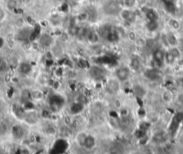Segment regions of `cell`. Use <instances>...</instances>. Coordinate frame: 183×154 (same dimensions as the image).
Segmentation results:
<instances>
[{"mask_svg": "<svg viewBox=\"0 0 183 154\" xmlns=\"http://www.w3.org/2000/svg\"><path fill=\"white\" fill-rule=\"evenodd\" d=\"M145 75L147 77L149 80L152 81H156L159 78H161V75L160 72L157 69H147L145 73Z\"/></svg>", "mask_w": 183, "mask_h": 154, "instance_id": "cell-7", "label": "cell"}, {"mask_svg": "<svg viewBox=\"0 0 183 154\" xmlns=\"http://www.w3.org/2000/svg\"><path fill=\"white\" fill-rule=\"evenodd\" d=\"M134 92H135L137 96L142 97V96H144V94H145V90H144V88H143L142 86H140V85H136V86L134 87Z\"/></svg>", "mask_w": 183, "mask_h": 154, "instance_id": "cell-16", "label": "cell"}, {"mask_svg": "<svg viewBox=\"0 0 183 154\" xmlns=\"http://www.w3.org/2000/svg\"><path fill=\"white\" fill-rule=\"evenodd\" d=\"M32 97H33V99H35V100H40V99L42 97V93H41V91H33V92H32Z\"/></svg>", "mask_w": 183, "mask_h": 154, "instance_id": "cell-20", "label": "cell"}, {"mask_svg": "<svg viewBox=\"0 0 183 154\" xmlns=\"http://www.w3.org/2000/svg\"><path fill=\"white\" fill-rule=\"evenodd\" d=\"M115 77L116 79L120 82H124L128 81L130 77V70L127 66H119L115 70Z\"/></svg>", "mask_w": 183, "mask_h": 154, "instance_id": "cell-2", "label": "cell"}, {"mask_svg": "<svg viewBox=\"0 0 183 154\" xmlns=\"http://www.w3.org/2000/svg\"><path fill=\"white\" fill-rule=\"evenodd\" d=\"M176 60H177V59H176L170 52H165V60H164L165 63H167V64H169V65H172V64H173Z\"/></svg>", "mask_w": 183, "mask_h": 154, "instance_id": "cell-15", "label": "cell"}, {"mask_svg": "<svg viewBox=\"0 0 183 154\" xmlns=\"http://www.w3.org/2000/svg\"><path fill=\"white\" fill-rule=\"evenodd\" d=\"M94 145H95L94 137H93L92 135H86L84 138V141L83 143V146L87 150H91L94 147Z\"/></svg>", "mask_w": 183, "mask_h": 154, "instance_id": "cell-6", "label": "cell"}, {"mask_svg": "<svg viewBox=\"0 0 183 154\" xmlns=\"http://www.w3.org/2000/svg\"><path fill=\"white\" fill-rule=\"evenodd\" d=\"M131 66L134 70L138 71L141 68V61L138 57H134L131 60Z\"/></svg>", "mask_w": 183, "mask_h": 154, "instance_id": "cell-13", "label": "cell"}, {"mask_svg": "<svg viewBox=\"0 0 183 154\" xmlns=\"http://www.w3.org/2000/svg\"><path fill=\"white\" fill-rule=\"evenodd\" d=\"M5 70H6V64L3 62L2 60H0V73L5 72Z\"/></svg>", "mask_w": 183, "mask_h": 154, "instance_id": "cell-21", "label": "cell"}, {"mask_svg": "<svg viewBox=\"0 0 183 154\" xmlns=\"http://www.w3.org/2000/svg\"><path fill=\"white\" fill-rule=\"evenodd\" d=\"M166 40L171 47H177L178 45V39L172 33H169L166 36Z\"/></svg>", "mask_w": 183, "mask_h": 154, "instance_id": "cell-10", "label": "cell"}, {"mask_svg": "<svg viewBox=\"0 0 183 154\" xmlns=\"http://www.w3.org/2000/svg\"><path fill=\"white\" fill-rule=\"evenodd\" d=\"M103 10H104L105 14L112 16V15L119 14L121 10V7L116 0H109L107 3H105Z\"/></svg>", "mask_w": 183, "mask_h": 154, "instance_id": "cell-1", "label": "cell"}, {"mask_svg": "<svg viewBox=\"0 0 183 154\" xmlns=\"http://www.w3.org/2000/svg\"><path fill=\"white\" fill-rule=\"evenodd\" d=\"M12 133H13V134H14V136L15 138L19 139V138H22L23 135H24V129L22 128L21 127H19V126H16V127H15L13 128Z\"/></svg>", "mask_w": 183, "mask_h": 154, "instance_id": "cell-11", "label": "cell"}, {"mask_svg": "<svg viewBox=\"0 0 183 154\" xmlns=\"http://www.w3.org/2000/svg\"><path fill=\"white\" fill-rule=\"evenodd\" d=\"M153 59L157 66H162L165 63V51L161 49H155L153 51Z\"/></svg>", "mask_w": 183, "mask_h": 154, "instance_id": "cell-3", "label": "cell"}, {"mask_svg": "<svg viewBox=\"0 0 183 154\" xmlns=\"http://www.w3.org/2000/svg\"><path fill=\"white\" fill-rule=\"evenodd\" d=\"M120 17L125 21V22H133L136 18V15L134 14V13L131 11L129 8H125V9H121L119 14Z\"/></svg>", "mask_w": 183, "mask_h": 154, "instance_id": "cell-5", "label": "cell"}, {"mask_svg": "<svg viewBox=\"0 0 183 154\" xmlns=\"http://www.w3.org/2000/svg\"><path fill=\"white\" fill-rule=\"evenodd\" d=\"M165 138H166L165 133H162V132H159V133H157L155 134V136H154V141L156 142L157 143H162L164 142Z\"/></svg>", "mask_w": 183, "mask_h": 154, "instance_id": "cell-12", "label": "cell"}, {"mask_svg": "<svg viewBox=\"0 0 183 154\" xmlns=\"http://www.w3.org/2000/svg\"><path fill=\"white\" fill-rule=\"evenodd\" d=\"M40 42H41V44H42L43 46L48 47V46H50V45L51 44L52 39H51V37L49 36L48 34H42V35H41V37H40Z\"/></svg>", "mask_w": 183, "mask_h": 154, "instance_id": "cell-9", "label": "cell"}, {"mask_svg": "<svg viewBox=\"0 0 183 154\" xmlns=\"http://www.w3.org/2000/svg\"><path fill=\"white\" fill-rule=\"evenodd\" d=\"M148 30L151 31H154L157 29V23L156 21H149V24H147Z\"/></svg>", "mask_w": 183, "mask_h": 154, "instance_id": "cell-19", "label": "cell"}, {"mask_svg": "<svg viewBox=\"0 0 183 154\" xmlns=\"http://www.w3.org/2000/svg\"><path fill=\"white\" fill-rule=\"evenodd\" d=\"M182 85H183V79H182Z\"/></svg>", "mask_w": 183, "mask_h": 154, "instance_id": "cell-22", "label": "cell"}, {"mask_svg": "<svg viewBox=\"0 0 183 154\" xmlns=\"http://www.w3.org/2000/svg\"><path fill=\"white\" fill-rule=\"evenodd\" d=\"M163 100H164V101H166V102H170V101H172V94L170 92V91H165L164 93H163Z\"/></svg>", "mask_w": 183, "mask_h": 154, "instance_id": "cell-18", "label": "cell"}, {"mask_svg": "<svg viewBox=\"0 0 183 154\" xmlns=\"http://www.w3.org/2000/svg\"><path fill=\"white\" fill-rule=\"evenodd\" d=\"M32 70V66L30 63L28 62H24V63H21L19 65V67H18V71L22 74V75H29Z\"/></svg>", "mask_w": 183, "mask_h": 154, "instance_id": "cell-8", "label": "cell"}, {"mask_svg": "<svg viewBox=\"0 0 183 154\" xmlns=\"http://www.w3.org/2000/svg\"><path fill=\"white\" fill-rule=\"evenodd\" d=\"M90 75L93 79L94 80H102L103 79L106 75V72L103 68L97 66H93L90 68Z\"/></svg>", "mask_w": 183, "mask_h": 154, "instance_id": "cell-4", "label": "cell"}, {"mask_svg": "<svg viewBox=\"0 0 183 154\" xmlns=\"http://www.w3.org/2000/svg\"><path fill=\"white\" fill-rule=\"evenodd\" d=\"M169 24H170V26H171L173 30H178L180 29V27H181L180 23H179L177 20H175V19H171L170 22H169Z\"/></svg>", "mask_w": 183, "mask_h": 154, "instance_id": "cell-17", "label": "cell"}, {"mask_svg": "<svg viewBox=\"0 0 183 154\" xmlns=\"http://www.w3.org/2000/svg\"><path fill=\"white\" fill-rule=\"evenodd\" d=\"M169 52H170L176 59H179V58L181 56V50H180L177 47H172V48L169 50Z\"/></svg>", "mask_w": 183, "mask_h": 154, "instance_id": "cell-14", "label": "cell"}]
</instances>
